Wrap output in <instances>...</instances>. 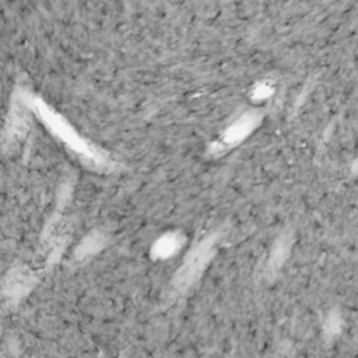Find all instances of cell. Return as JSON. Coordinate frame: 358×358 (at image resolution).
Returning a JSON list of instances; mask_svg holds the SVG:
<instances>
[{
	"label": "cell",
	"instance_id": "5",
	"mask_svg": "<svg viewBox=\"0 0 358 358\" xmlns=\"http://www.w3.org/2000/svg\"><path fill=\"white\" fill-rule=\"evenodd\" d=\"M28 281H29V278H28V275L25 274V273H22V271H17L13 277H11V280L8 281V289H10V292H21L22 289H25V287L28 285Z\"/></svg>",
	"mask_w": 358,
	"mask_h": 358
},
{
	"label": "cell",
	"instance_id": "4",
	"mask_svg": "<svg viewBox=\"0 0 358 358\" xmlns=\"http://www.w3.org/2000/svg\"><path fill=\"white\" fill-rule=\"evenodd\" d=\"M289 238L288 236H281L277 239V242L274 243L273 249H271V255H270V270H277L282 262L287 259V255L289 252Z\"/></svg>",
	"mask_w": 358,
	"mask_h": 358
},
{
	"label": "cell",
	"instance_id": "2",
	"mask_svg": "<svg viewBox=\"0 0 358 358\" xmlns=\"http://www.w3.org/2000/svg\"><path fill=\"white\" fill-rule=\"evenodd\" d=\"M260 122V116L255 112H248L235 120L224 133L221 140V147H231L242 141Z\"/></svg>",
	"mask_w": 358,
	"mask_h": 358
},
{
	"label": "cell",
	"instance_id": "3",
	"mask_svg": "<svg viewBox=\"0 0 358 358\" xmlns=\"http://www.w3.org/2000/svg\"><path fill=\"white\" fill-rule=\"evenodd\" d=\"M183 245V236L179 232L164 234L152 246L154 256L158 259H168L173 256Z\"/></svg>",
	"mask_w": 358,
	"mask_h": 358
},
{
	"label": "cell",
	"instance_id": "1",
	"mask_svg": "<svg viewBox=\"0 0 358 358\" xmlns=\"http://www.w3.org/2000/svg\"><path fill=\"white\" fill-rule=\"evenodd\" d=\"M214 245L215 239L210 236L193 248L175 277V284L178 288H187L194 281H197L213 256Z\"/></svg>",
	"mask_w": 358,
	"mask_h": 358
}]
</instances>
